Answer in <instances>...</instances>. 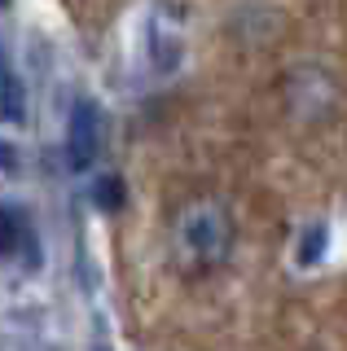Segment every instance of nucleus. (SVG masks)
Listing matches in <instances>:
<instances>
[{
  "label": "nucleus",
  "mask_w": 347,
  "mask_h": 351,
  "mask_svg": "<svg viewBox=\"0 0 347 351\" xmlns=\"http://www.w3.org/2000/svg\"><path fill=\"white\" fill-rule=\"evenodd\" d=\"M233 215L215 197H193L189 206H180L176 224H171V250H176L180 272L189 277H211L215 268H224L233 255Z\"/></svg>",
  "instance_id": "nucleus-1"
},
{
  "label": "nucleus",
  "mask_w": 347,
  "mask_h": 351,
  "mask_svg": "<svg viewBox=\"0 0 347 351\" xmlns=\"http://www.w3.org/2000/svg\"><path fill=\"white\" fill-rule=\"evenodd\" d=\"M141 44L158 75H176L185 62V9L176 0H154L141 18Z\"/></svg>",
  "instance_id": "nucleus-2"
},
{
  "label": "nucleus",
  "mask_w": 347,
  "mask_h": 351,
  "mask_svg": "<svg viewBox=\"0 0 347 351\" xmlns=\"http://www.w3.org/2000/svg\"><path fill=\"white\" fill-rule=\"evenodd\" d=\"M0 263H14L23 272L40 268V233L23 202H0Z\"/></svg>",
  "instance_id": "nucleus-3"
},
{
  "label": "nucleus",
  "mask_w": 347,
  "mask_h": 351,
  "mask_svg": "<svg viewBox=\"0 0 347 351\" xmlns=\"http://www.w3.org/2000/svg\"><path fill=\"white\" fill-rule=\"evenodd\" d=\"M101 154V110H97L88 97L71 106L67 114V162L71 171H88Z\"/></svg>",
  "instance_id": "nucleus-4"
},
{
  "label": "nucleus",
  "mask_w": 347,
  "mask_h": 351,
  "mask_svg": "<svg viewBox=\"0 0 347 351\" xmlns=\"http://www.w3.org/2000/svg\"><path fill=\"white\" fill-rule=\"evenodd\" d=\"M27 119V88L18 80L9 53L0 49V123H23Z\"/></svg>",
  "instance_id": "nucleus-5"
},
{
  "label": "nucleus",
  "mask_w": 347,
  "mask_h": 351,
  "mask_svg": "<svg viewBox=\"0 0 347 351\" xmlns=\"http://www.w3.org/2000/svg\"><path fill=\"white\" fill-rule=\"evenodd\" d=\"M325 246H330V228L321 224H312V228H303V241H299V263L308 268V263H321V255H325Z\"/></svg>",
  "instance_id": "nucleus-6"
},
{
  "label": "nucleus",
  "mask_w": 347,
  "mask_h": 351,
  "mask_svg": "<svg viewBox=\"0 0 347 351\" xmlns=\"http://www.w3.org/2000/svg\"><path fill=\"white\" fill-rule=\"evenodd\" d=\"M93 202L101 206V211H119V206H123V180H119V176H97Z\"/></svg>",
  "instance_id": "nucleus-7"
},
{
  "label": "nucleus",
  "mask_w": 347,
  "mask_h": 351,
  "mask_svg": "<svg viewBox=\"0 0 347 351\" xmlns=\"http://www.w3.org/2000/svg\"><path fill=\"white\" fill-rule=\"evenodd\" d=\"M0 167H14V149H9L5 141H0Z\"/></svg>",
  "instance_id": "nucleus-8"
},
{
  "label": "nucleus",
  "mask_w": 347,
  "mask_h": 351,
  "mask_svg": "<svg viewBox=\"0 0 347 351\" xmlns=\"http://www.w3.org/2000/svg\"><path fill=\"white\" fill-rule=\"evenodd\" d=\"M9 5H14V0H0V9H9Z\"/></svg>",
  "instance_id": "nucleus-9"
},
{
  "label": "nucleus",
  "mask_w": 347,
  "mask_h": 351,
  "mask_svg": "<svg viewBox=\"0 0 347 351\" xmlns=\"http://www.w3.org/2000/svg\"><path fill=\"white\" fill-rule=\"evenodd\" d=\"M93 351H106V347H93Z\"/></svg>",
  "instance_id": "nucleus-10"
}]
</instances>
